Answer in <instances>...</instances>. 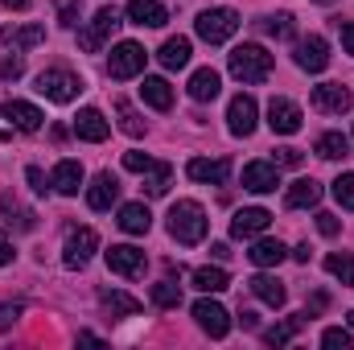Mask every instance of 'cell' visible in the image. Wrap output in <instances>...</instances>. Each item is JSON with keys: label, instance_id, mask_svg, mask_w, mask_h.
Here are the masks:
<instances>
[{"label": "cell", "instance_id": "cell-1", "mask_svg": "<svg viewBox=\"0 0 354 350\" xmlns=\"http://www.w3.org/2000/svg\"><path fill=\"white\" fill-rule=\"evenodd\" d=\"M169 235H174L177 243H185V248H194V243L206 239V210H202V202L181 198V202L169 206Z\"/></svg>", "mask_w": 354, "mask_h": 350}, {"label": "cell", "instance_id": "cell-2", "mask_svg": "<svg viewBox=\"0 0 354 350\" xmlns=\"http://www.w3.org/2000/svg\"><path fill=\"white\" fill-rule=\"evenodd\" d=\"M231 75L239 79V83H248V87H256V83H264L268 75H272V54H268L264 46H235L231 50Z\"/></svg>", "mask_w": 354, "mask_h": 350}, {"label": "cell", "instance_id": "cell-3", "mask_svg": "<svg viewBox=\"0 0 354 350\" xmlns=\"http://www.w3.org/2000/svg\"><path fill=\"white\" fill-rule=\"evenodd\" d=\"M194 29H198V37H202V42L223 46V42L239 29V12H235V8H206V12L194 21Z\"/></svg>", "mask_w": 354, "mask_h": 350}, {"label": "cell", "instance_id": "cell-4", "mask_svg": "<svg viewBox=\"0 0 354 350\" xmlns=\"http://www.w3.org/2000/svg\"><path fill=\"white\" fill-rule=\"evenodd\" d=\"M37 91H41L50 103H75L79 91H83V79L71 75V71H41V75H37Z\"/></svg>", "mask_w": 354, "mask_h": 350}, {"label": "cell", "instance_id": "cell-5", "mask_svg": "<svg viewBox=\"0 0 354 350\" xmlns=\"http://www.w3.org/2000/svg\"><path fill=\"white\" fill-rule=\"evenodd\" d=\"M145 62H149V54H145L136 42H120V46L111 50V58H107V75H111V79H136V75L145 71Z\"/></svg>", "mask_w": 354, "mask_h": 350}, {"label": "cell", "instance_id": "cell-6", "mask_svg": "<svg viewBox=\"0 0 354 350\" xmlns=\"http://www.w3.org/2000/svg\"><path fill=\"white\" fill-rule=\"evenodd\" d=\"M115 25H120V12H115V8H99V12L91 17V25L79 33V46H83L87 54H99L103 42L115 33Z\"/></svg>", "mask_w": 354, "mask_h": 350}, {"label": "cell", "instance_id": "cell-7", "mask_svg": "<svg viewBox=\"0 0 354 350\" xmlns=\"http://www.w3.org/2000/svg\"><path fill=\"white\" fill-rule=\"evenodd\" d=\"M268 128L276 132V136H292V132H301V107L292 103V99H272L268 103Z\"/></svg>", "mask_w": 354, "mask_h": 350}, {"label": "cell", "instance_id": "cell-8", "mask_svg": "<svg viewBox=\"0 0 354 350\" xmlns=\"http://www.w3.org/2000/svg\"><path fill=\"white\" fill-rule=\"evenodd\" d=\"M95 248H99V235L91 227H79V231H71V239L62 248V264L66 268H87V260L95 256Z\"/></svg>", "mask_w": 354, "mask_h": 350}, {"label": "cell", "instance_id": "cell-9", "mask_svg": "<svg viewBox=\"0 0 354 350\" xmlns=\"http://www.w3.org/2000/svg\"><path fill=\"white\" fill-rule=\"evenodd\" d=\"M256 116H260V107H256L252 95H235L231 107H227V124H231L235 136H252L256 132Z\"/></svg>", "mask_w": 354, "mask_h": 350}, {"label": "cell", "instance_id": "cell-10", "mask_svg": "<svg viewBox=\"0 0 354 350\" xmlns=\"http://www.w3.org/2000/svg\"><path fill=\"white\" fill-rule=\"evenodd\" d=\"M194 322H198V326H202L210 338H227V330H231V317H227V309H223L218 301H206V297L194 305Z\"/></svg>", "mask_w": 354, "mask_h": 350}, {"label": "cell", "instance_id": "cell-11", "mask_svg": "<svg viewBox=\"0 0 354 350\" xmlns=\"http://www.w3.org/2000/svg\"><path fill=\"white\" fill-rule=\"evenodd\" d=\"M354 95L342 83H322V87H313V107L317 111H326V116H342V111H351Z\"/></svg>", "mask_w": 354, "mask_h": 350}, {"label": "cell", "instance_id": "cell-12", "mask_svg": "<svg viewBox=\"0 0 354 350\" xmlns=\"http://www.w3.org/2000/svg\"><path fill=\"white\" fill-rule=\"evenodd\" d=\"M0 116H4L17 132H37L41 120H46L33 103H21V99H4V103H0Z\"/></svg>", "mask_w": 354, "mask_h": 350}, {"label": "cell", "instance_id": "cell-13", "mask_svg": "<svg viewBox=\"0 0 354 350\" xmlns=\"http://www.w3.org/2000/svg\"><path fill=\"white\" fill-rule=\"evenodd\" d=\"M297 66L301 71H309V75H317V71H326L330 66V46H326V37H305L301 46H297Z\"/></svg>", "mask_w": 354, "mask_h": 350}, {"label": "cell", "instance_id": "cell-14", "mask_svg": "<svg viewBox=\"0 0 354 350\" xmlns=\"http://www.w3.org/2000/svg\"><path fill=\"white\" fill-rule=\"evenodd\" d=\"M107 268L120 272V276H140L145 272V252L132 248V243H115V248H107Z\"/></svg>", "mask_w": 354, "mask_h": 350}, {"label": "cell", "instance_id": "cell-15", "mask_svg": "<svg viewBox=\"0 0 354 350\" xmlns=\"http://www.w3.org/2000/svg\"><path fill=\"white\" fill-rule=\"evenodd\" d=\"M185 174H189V181H210V185H223V181L231 177V157H218V161H210V157H194V161L185 165Z\"/></svg>", "mask_w": 354, "mask_h": 350}, {"label": "cell", "instance_id": "cell-16", "mask_svg": "<svg viewBox=\"0 0 354 350\" xmlns=\"http://www.w3.org/2000/svg\"><path fill=\"white\" fill-rule=\"evenodd\" d=\"M268 223H272V214H268L264 206H248V210H235V219H231V235H235V239H252V235L268 231Z\"/></svg>", "mask_w": 354, "mask_h": 350}, {"label": "cell", "instance_id": "cell-17", "mask_svg": "<svg viewBox=\"0 0 354 350\" xmlns=\"http://www.w3.org/2000/svg\"><path fill=\"white\" fill-rule=\"evenodd\" d=\"M276 185H280V169L272 161H252L243 169V190H252V194H272Z\"/></svg>", "mask_w": 354, "mask_h": 350}, {"label": "cell", "instance_id": "cell-18", "mask_svg": "<svg viewBox=\"0 0 354 350\" xmlns=\"http://www.w3.org/2000/svg\"><path fill=\"white\" fill-rule=\"evenodd\" d=\"M128 17H132V25H145V29H161L169 21L161 0H128Z\"/></svg>", "mask_w": 354, "mask_h": 350}, {"label": "cell", "instance_id": "cell-19", "mask_svg": "<svg viewBox=\"0 0 354 350\" xmlns=\"http://www.w3.org/2000/svg\"><path fill=\"white\" fill-rule=\"evenodd\" d=\"M75 132L83 136V140H91V145H99V140H107V120H103V111L99 107H83L79 116H75Z\"/></svg>", "mask_w": 354, "mask_h": 350}, {"label": "cell", "instance_id": "cell-20", "mask_svg": "<svg viewBox=\"0 0 354 350\" xmlns=\"http://www.w3.org/2000/svg\"><path fill=\"white\" fill-rule=\"evenodd\" d=\"M317 202H322V185H317L313 177L292 181L288 194H284V206H288V210H305V206H317Z\"/></svg>", "mask_w": 354, "mask_h": 350}, {"label": "cell", "instance_id": "cell-21", "mask_svg": "<svg viewBox=\"0 0 354 350\" xmlns=\"http://www.w3.org/2000/svg\"><path fill=\"white\" fill-rule=\"evenodd\" d=\"M120 198V181L111 174H99L95 181H91V190H87V206L91 210H111V202Z\"/></svg>", "mask_w": 354, "mask_h": 350}, {"label": "cell", "instance_id": "cell-22", "mask_svg": "<svg viewBox=\"0 0 354 350\" xmlns=\"http://www.w3.org/2000/svg\"><path fill=\"white\" fill-rule=\"evenodd\" d=\"M218 91H223L218 71L202 66V71H194V75H189V99H194V103H210V99H218Z\"/></svg>", "mask_w": 354, "mask_h": 350}, {"label": "cell", "instance_id": "cell-23", "mask_svg": "<svg viewBox=\"0 0 354 350\" xmlns=\"http://www.w3.org/2000/svg\"><path fill=\"white\" fill-rule=\"evenodd\" d=\"M120 231H128V235H145L149 227H153V214H149V206L145 202H128V206H120Z\"/></svg>", "mask_w": 354, "mask_h": 350}, {"label": "cell", "instance_id": "cell-24", "mask_svg": "<svg viewBox=\"0 0 354 350\" xmlns=\"http://www.w3.org/2000/svg\"><path fill=\"white\" fill-rule=\"evenodd\" d=\"M284 256H288V248L280 239H256L252 252H248V260L256 268H276V264H284Z\"/></svg>", "mask_w": 354, "mask_h": 350}, {"label": "cell", "instance_id": "cell-25", "mask_svg": "<svg viewBox=\"0 0 354 350\" xmlns=\"http://www.w3.org/2000/svg\"><path fill=\"white\" fill-rule=\"evenodd\" d=\"M50 185H54L58 194H79V185H83V165H79V161H58Z\"/></svg>", "mask_w": 354, "mask_h": 350}, {"label": "cell", "instance_id": "cell-26", "mask_svg": "<svg viewBox=\"0 0 354 350\" xmlns=\"http://www.w3.org/2000/svg\"><path fill=\"white\" fill-rule=\"evenodd\" d=\"M140 99H145L149 107H157V111H169V107H174V87H169L165 79H145V83H140Z\"/></svg>", "mask_w": 354, "mask_h": 350}, {"label": "cell", "instance_id": "cell-27", "mask_svg": "<svg viewBox=\"0 0 354 350\" xmlns=\"http://www.w3.org/2000/svg\"><path fill=\"white\" fill-rule=\"evenodd\" d=\"M161 66L165 71H181V66H189V37H169L165 46H161Z\"/></svg>", "mask_w": 354, "mask_h": 350}, {"label": "cell", "instance_id": "cell-28", "mask_svg": "<svg viewBox=\"0 0 354 350\" xmlns=\"http://www.w3.org/2000/svg\"><path fill=\"white\" fill-rule=\"evenodd\" d=\"M0 37H4V46H12V50H33V46L46 42V29H41V25H25V29H4Z\"/></svg>", "mask_w": 354, "mask_h": 350}, {"label": "cell", "instance_id": "cell-29", "mask_svg": "<svg viewBox=\"0 0 354 350\" xmlns=\"http://www.w3.org/2000/svg\"><path fill=\"white\" fill-rule=\"evenodd\" d=\"M252 293H256L264 305H272V309L284 305V284H280L276 276H252Z\"/></svg>", "mask_w": 354, "mask_h": 350}, {"label": "cell", "instance_id": "cell-30", "mask_svg": "<svg viewBox=\"0 0 354 350\" xmlns=\"http://www.w3.org/2000/svg\"><path fill=\"white\" fill-rule=\"evenodd\" d=\"M317 157L342 161V157H351V140H346L342 132H326V136H317Z\"/></svg>", "mask_w": 354, "mask_h": 350}, {"label": "cell", "instance_id": "cell-31", "mask_svg": "<svg viewBox=\"0 0 354 350\" xmlns=\"http://www.w3.org/2000/svg\"><path fill=\"white\" fill-rule=\"evenodd\" d=\"M99 301H103V309L107 313H120V317H132V313H140V301L136 297H128V293H99Z\"/></svg>", "mask_w": 354, "mask_h": 350}, {"label": "cell", "instance_id": "cell-32", "mask_svg": "<svg viewBox=\"0 0 354 350\" xmlns=\"http://www.w3.org/2000/svg\"><path fill=\"white\" fill-rule=\"evenodd\" d=\"M305 322H309V313H297V317H288L284 326H272V330H264V342H268V347H284V342L305 326Z\"/></svg>", "mask_w": 354, "mask_h": 350}, {"label": "cell", "instance_id": "cell-33", "mask_svg": "<svg viewBox=\"0 0 354 350\" xmlns=\"http://www.w3.org/2000/svg\"><path fill=\"white\" fill-rule=\"evenodd\" d=\"M231 280H227V272L223 268H198L194 272V288H202V293H223Z\"/></svg>", "mask_w": 354, "mask_h": 350}, {"label": "cell", "instance_id": "cell-34", "mask_svg": "<svg viewBox=\"0 0 354 350\" xmlns=\"http://www.w3.org/2000/svg\"><path fill=\"white\" fill-rule=\"evenodd\" d=\"M0 210L8 214V223H17V231H33V210L17 206V198H12V194H4V198H0Z\"/></svg>", "mask_w": 354, "mask_h": 350}, {"label": "cell", "instance_id": "cell-35", "mask_svg": "<svg viewBox=\"0 0 354 350\" xmlns=\"http://www.w3.org/2000/svg\"><path fill=\"white\" fill-rule=\"evenodd\" d=\"M264 33H268V37H276V42H288V37L297 33V25H292V12H276V17H264Z\"/></svg>", "mask_w": 354, "mask_h": 350}, {"label": "cell", "instance_id": "cell-36", "mask_svg": "<svg viewBox=\"0 0 354 350\" xmlns=\"http://www.w3.org/2000/svg\"><path fill=\"white\" fill-rule=\"evenodd\" d=\"M115 116H120V128H124L128 136H145V120L136 116V107H132V103H124V99H120V103H115Z\"/></svg>", "mask_w": 354, "mask_h": 350}, {"label": "cell", "instance_id": "cell-37", "mask_svg": "<svg viewBox=\"0 0 354 350\" xmlns=\"http://www.w3.org/2000/svg\"><path fill=\"white\" fill-rule=\"evenodd\" d=\"M169 181H174V165H153V169H149V181H145V190H149L153 198H161V194L169 190Z\"/></svg>", "mask_w": 354, "mask_h": 350}, {"label": "cell", "instance_id": "cell-38", "mask_svg": "<svg viewBox=\"0 0 354 350\" xmlns=\"http://www.w3.org/2000/svg\"><path fill=\"white\" fill-rule=\"evenodd\" d=\"M153 301H157L161 309H177V305H181V284H174V280L153 284Z\"/></svg>", "mask_w": 354, "mask_h": 350}, {"label": "cell", "instance_id": "cell-39", "mask_svg": "<svg viewBox=\"0 0 354 350\" xmlns=\"http://www.w3.org/2000/svg\"><path fill=\"white\" fill-rule=\"evenodd\" d=\"M326 272L338 276L342 284H354V256H346V252H342V256H330V260H326Z\"/></svg>", "mask_w": 354, "mask_h": 350}, {"label": "cell", "instance_id": "cell-40", "mask_svg": "<svg viewBox=\"0 0 354 350\" xmlns=\"http://www.w3.org/2000/svg\"><path fill=\"white\" fill-rule=\"evenodd\" d=\"M334 198H338L346 210H354V174H342L334 181Z\"/></svg>", "mask_w": 354, "mask_h": 350}, {"label": "cell", "instance_id": "cell-41", "mask_svg": "<svg viewBox=\"0 0 354 350\" xmlns=\"http://www.w3.org/2000/svg\"><path fill=\"white\" fill-rule=\"evenodd\" d=\"M54 8H58V21H62V25H79L83 0H54Z\"/></svg>", "mask_w": 354, "mask_h": 350}, {"label": "cell", "instance_id": "cell-42", "mask_svg": "<svg viewBox=\"0 0 354 350\" xmlns=\"http://www.w3.org/2000/svg\"><path fill=\"white\" fill-rule=\"evenodd\" d=\"M153 165H157V161H153L149 153H136V149H132V153H124V169H132V174H149Z\"/></svg>", "mask_w": 354, "mask_h": 350}, {"label": "cell", "instance_id": "cell-43", "mask_svg": "<svg viewBox=\"0 0 354 350\" xmlns=\"http://www.w3.org/2000/svg\"><path fill=\"white\" fill-rule=\"evenodd\" d=\"M21 75H25V62L17 54H4L0 58V79H21Z\"/></svg>", "mask_w": 354, "mask_h": 350}, {"label": "cell", "instance_id": "cell-44", "mask_svg": "<svg viewBox=\"0 0 354 350\" xmlns=\"http://www.w3.org/2000/svg\"><path fill=\"white\" fill-rule=\"evenodd\" d=\"M322 347H330V350H346V347H351V334L334 326V330H326V334H322Z\"/></svg>", "mask_w": 354, "mask_h": 350}, {"label": "cell", "instance_id": "cell-45", "mask_svg": "<svg viewBox=\"0 0 354 350\" xmlns=\"http://www.w3.org/2000/svg\"><path fill=\"white\" fill-rule=\"evenodd\" d=\"M17 317H21V305H0V334H4V330H12V326H17Z\"/></svg>", "mask_w": 354, "mask_h": 350}, {"label": "cell", "instance_id": "cell-46", "mask_svg": "<svg viewBox=\"0 0 354 350\" xmlns=\"http://www.w3.org/2000/svg\"><path fill=\"white\" fill-rule=\"evenodd\" d=\"M276 161H280V165H288V169H297L305 157H301V149H276Z\"/></svg>", "mask_w": 354, "mask_h": 350}, {"label": "cell", "instance_id": "cell-47", "mask_svg": "<svg viewBox=\"0 0 354 350\" xmlns=\"http://www.w3.org/2000/svg\"><path fill=\"white\" fill-rule=\"evenodd\" d=\"M25 177H29V185H33L37 194H46V190H50V181H46V174H41L37 165H29V169H25Z\"/></svg>", "mask_w": 354, "mask_h": 350}, {"label": "cell", "instance_id": "cell-48", "mask_svg": "<svg viewBox=\"0 0 354 350\" xmlns=\"http://www.w3.org/2000/svg\"><path fill=\"white\" fill-rule=\"evenodd\" d=\"M338 227H342V223H338L334 214H326V210L317 214V231H322V235H338Z\"/></svg>", "mask_w": 354, "mask_h": 350}, {"label": "cell", "instance_id": "cell-49", "mask_svg": "<svg viewBox=\"0 0 354 350\" xmlns=\"http://www.w3.org/2000/svg\"><path fill=\"white\" fill-rule=\"evenodd\" d=\"M342 46H346V54H354V21L342 25Z\"/></svg>", "mask_w": 354, "mask_h": 350}, {"label": "cell", "instance_id": "cell-50", "mask_svg": "<svg viewBox=\"0 0 354 350\" xmlns=\"http://www.w3.org/2000/svg\"><path fill=\"white\" fill-rule=\"evenodd\" d=\"M0 264H12V243H8L4 231H0Z\"/></svg>", "mask_w": 354, "mask_h": 350}, {"label": "cell", "instance_id": "cell-51", "mask_svg": "<svg viewBox=\"0 0 354 350\" xmlns=\"http://www.w3.org/2000/svg\"><path fill=\"white\" fill-rule=\"evenodd\" d=\"M239 322H243V330H256V326H260V322H256V313H252V309H243V313H239Z\"/></svg>", "mask_w": 354, "mask_h": 350}, {"label": "cell", "instance_id": "cell-52", "mask_svg": "<svg viewBox=\"0 0 354 350\" xmlns=\"http://www.w3.org/2000/svg\"><path fill=\"white\" fill-rule=\"evenodd\" d=\"M309 256H313V252H309V243H301V248L292 252V260H297V264H309Z\"/></svg>", "mask_w": 354, "mask_h": 350}, {"label": "cell", "instance_id": "cell-53", "mask_svg": "<svg viewBox=\"0 0 354 350\" xmlns=\"http://www.w3.org/2000/svg\"><path fill=\"white\" fill-rule=\"evenodd\" d=\"M210 252H214V260H227L231 252H227V243H210Z\"/></svg>", "mask_w": 354, "mask_h": 350}, {"label": "cell", "instance_id": "cell-54", "mask_svg": "<svg viewBox=\"0 0 354 350\" xmlns=\"http://www.w3.org/2000/svg\"><path fill=\"white\" fill-rule=\"evenodd\" d=\"M0 4H4V8H17V12H21V8H29L33 0H0Z\"/></svg>", "mask_w": 354, "mask_h": 350}, {"label": "cell", "instance_id": "cell-55", "mask_svg": "<svg viewBox=\"0 0 354 350\" xmlns=\"http://www.w3.org/2000/svg\"><path fill=\"white\" fill-rule=\"evenodd\" d=\"M346 322H351V330H354V309H351V313H346Z\"/></svg>", "mask_w": 354, "mask_h": 350}, {"label": "cell", "instance_id": "cell-56", "mask_svg": "<svg viewBox=\"0 0 354 350\" xmlns=\"http://www.w3.org/2000/svg\"><path fill=\"white\" fill-rule=\"evenodd\" d=\"M4 136H8V132H0V140H4Z\"/></svg>", "mask_w": 354, "mask_h": 350}, {"label": "cell", "instance_id": "cell-57", "mask_svg": "<svg viewBox=\"0 0 354 350\" xmlns=\"http://www.w3.org/2000/svg\"><path fill=\"white\" fill-rule=\"evenodd\" d=\"M322 4H330V0H322Z\"/></svg>", "mask_w": 354, "mask_h": 350}]
</instances>
